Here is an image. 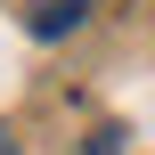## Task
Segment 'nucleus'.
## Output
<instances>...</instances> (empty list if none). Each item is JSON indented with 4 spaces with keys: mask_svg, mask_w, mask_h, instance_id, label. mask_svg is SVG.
I'll return each instance as SVG.
<instances>
[{
    "mask_svg": "<svg viewBox=\"0 0 155 155\" xmlns=\"http://www.w3.org/2000/svg\"><path fill=\"white\" fill-rule=\"evenodd\" d=\"M82 16H90V0H33V8H25V25H33L41 41H57V33H74Z\"/></svg>",
    "mask_w": 155,
    "mask_h": 155,
    "instance_id": "nucleus-1",
    "label": "nucleus"
},
{
    "mask_svg": "<svg viewBox=\"0 0 155 155\" xmlns=\"http://www.w3.org/2000/svg\"><path fill=\"white\" fill-rule=\"evenodd\" d=\"M0 155H16V139H8V131H0Z\"/></svg>",
    "mask_w": 155,
    "mask_h": 155,
    "instance_id": "nucleus-2",
    "label": "nucleus"
}]
</instances>
